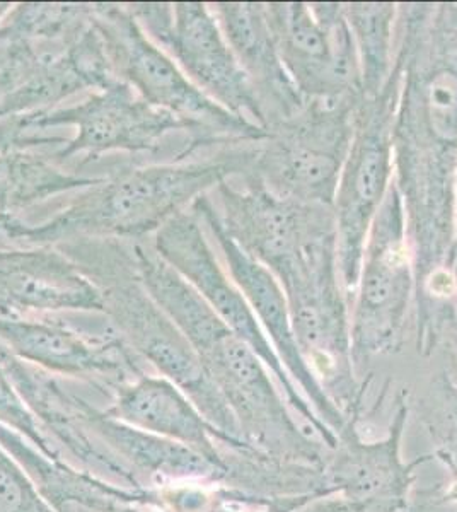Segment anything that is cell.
I'll list each match as a JSON object with an SVG mask.
<instances>
[{"instance_id":"6da1fadb","label":"cell","mask_w":457,"mask_h":512,"mask_svg":"<svg viewBox=\"0 0 457 512\" xmlns=\"http://www.w3.org/2000/svg\"><path fill=\"white\" fill-rule=\"evenodd\" d=\"M132 251L145 289L188 338L231 408L244 443L273 460L321 468L328 458L323 446L290 415L260 355L157 255L149 239L134 241Z\"/></svg>"},{"instance_id":"7a4b0ae2","label":"cell","mask_w":457,"mask_h":512,"mask_svg":"<svg viewBox=\"0 0 457 512\" xmlns=\"http://www.w3.org/2000/svg\"><path fill=\"white\" fill-rule=\"evenodd\" d=\"M93 282L118 337L139 359L169 379L224 437L226 446L248 453L238 422L188 338L145 289L130 241L77 238L55 246Z\"/></svg>"},{"instance_id":"3957f363","label":"cell","mask_w":457,"mask_h":512,"mask_svg":"<svg viewBox=\"0 0 457 512\" xmlns=\"http://www.w3.org/2000/svg\"><path fill=\"white\" fill-rule=\"evenodd\" d=\"M256 158L255 151H231L205 161L123 169L82 190L47 221L26 222L24 246H57L77 238H147L212 188L251 171Z\"/></svg>"},{"instance_id":"277c9868","label":"cell","mask_w":457,"mask_h":512,"mask_svg":"<svg viewBox=\"0 0 457 512\" xmlns=\"http://www.w3.org/2000/svg\"><path fill=\"white\" fill-rule=\"evenodd\" d=\"M118 81L140 98L188 123L200 146L219 139L261 140L265 128L232 115L200 89L162 48L145 35L127 4H93L91 14Z\"/></svg>"},{"instance_id":"5b68a950","label":"cell","mask_w":457,"mask_h":512,"mask_svg":"<svg viewBox=\"0 0 457 512\" xmlns=\"http://www.w3.org/2000/svg\"><path fill=\"white\" fill-rule=\"evenodd\" d=\"M145 35L174 60L205 96L261 127L265 108L236 59L209 4H127ZM265 128V127H261Z\"/></svg>"},{"instance_id":"8992f818","label":"cell","mask_w":457,"mask_h":512,"mask_svg":"<svg viewBox=\"0 0 457 512\" xmlns=\"http://www.w3.org/2000/svg\"><path fill=\"white\" fill-rule=\"evenodd\" d=\"M151 241L157 255L190 284L232 332L260 355L285 391L290 408L313 427L324 448L335 449L338 437L319 420L301 390L292 383L243 292L217 260L209 239L203 234L200 217L191 209L181 210L157 229Z\"/></svg>"},{"instance_id":"52a82bcc","label":"cell","mask_w":457,"mask_h":512,"mask_svg":"<svg viewBox=\"0 0 457 512\" xmlns=\"http://www.w3.org/2000/svg\"><path fill=\"white\" fill-rule=\"evenodd\" d=\"M28 127L35 132L76 128V135L55 152L58 164L77 156L96 159L108 152L156 151L171 132H188L193 146L202 147L188 123L149 105L123 81L111 82L74 105L31 113Z\"/></svg>"},{"instance_id":"ba28073f","label":"cell","mask_w":457,"mask_h":512,"mask_svg":"<svg viewBox=\"0 0 457 512\" xmlns=\"http://www.w3.org/2000/svg\"><path fill=\"white\" fill-rule=\"evenodd\" d=\"M359 286L350 340L353 364L362 366L396 345L410 297L405 214L396 188L389 187L372 221Z\"/></svg>"},{"instance_id":"9c48e42d","label":"cell","mask_w":457,"mask_h":512,"mask_svg":"<svg viewBox=\"0 0 457 512\" xmlns=\"http://www.w3.org/2000/svg\"><path fill=\"white\" fill-rule=\"evenodd\" d=\"M190 209L209 227L210 233L222 250L227 270L231 272L234 284L239 287V291L243 292L244 299L253 309L256 320L260 321L263 332L270 340L275 354L278 355L292 383L296 386L299 384L302 395L313 407L314 414L318 415L319 420L336 437L342 436L348 425L357 420L345 419V415L324 393L323 386L307 366L292 330L287 297L278 280L275 279V275L234 243V239L222 226L217 209L207 195L197 198Z\"/></svg>"},{"instance_id":"30bf717a","label":"cell","mask_w":457,"mask_h":512,"mask_svg":"<svg viewBox=\"0 0 457 512\" xmlns=\"http://www.w3.org/2000/svg\"><path fill=\"white\" fill-rule=\"evenodd\" d=\"M217 192L222 205V214H217L226 233L289 287L301 274L304 245L326 205L280 197L255 175L243 190L224 181Z\"/></svg>"},{"instance_id":"8fae6325","label":"cell","mask_w":457,"mask_h":512,"mask_svg":"<svg viewBox=\"0 0 457 512\" xmlns=\"http://www.w3.org/2000/svg\"><path fill=\"white\" fill-rule=\"evenodd\" d=\"M265 12L278 55L301 94L330 98L353 88L352 30L338 7L267 4Z\"/></svg>"},{"instance_id":"7c38bea8","label":"cell","mask_w":457,"mask_h":512,"mask_svg":"<svg viewBox=\"0 0 457 512\" xmlns=\"http://www.w3.org/2000/svg\"><path fill=\"white\" fill-rule=\"evenodd\" d=\"M386 103L377 105L365 120L336 192V253L348 291L359 286L369 229L389 190L393 127Z\"/></svg>"},{"instance_id":"4fadbf2b","label":"cell","mask_w":457,"mask_h":512,"mask_svg":"<svg viewBox=\"0 0 457 512\" xmlns=\"http://www.w3.org/2000/svg\"><path fill=\"white\" fill-rule=\"evenodd\" d=\"M103 313L101 294L55 246L0 250V316Z\"/></svg>"},{"instance_id":"5bb4252c","label":"cell","mask_w":457,"mask_h":512,"mask_svg":"<svg viewBox=\"0 0 457 512\" xmlns=\"http://www.w3.org/2000/svg\"><path fill=\"white\" fill-rule=\"evenodd\" d=\"M0 338L29 366L62 376H140L139 357L118 335L98 337L82 332L58 315L2 318Z\"/></svg>"},{"instance_id":"9a60e30c","label":"cell","mask_w":457,"mask_h":512,"mask_svg":"<svg viewBox=\"0 0 457 512\" xmlns=\"http://www.w3.org/2000/svg\"><path fill=\"white\" fill-rule=\"evenodd\" d=\"M406 420L408 407L401 403L388 436L376 443L360 439L357 422L348 425L321 468V497L340 495L353 501L406 502L417 466L429 460V456H422L405 463L401 458Z\"/></svg>"},{"instance_id":"2e32d148","label":"cell","mask_w":457,"mask_h":512,"mask_svg":"<svg viewBox=\"0 0 457 512\" xmlns=\"http://www.w3.org/2000/svg\"><path fill=\"white\" fill-rule=\"evenodd\" d=\"M0 446L18 461L52 512H144L139 506L154 502L147 492L115 487L72 470L6 425H0Z\"/></svg>"},{"instance_id":"e0dca14e","label":"cell","mask_w":457,"mask_h":512,"mask_svg":"<svg viewBox=\"0 0 457 512\" xmlns=\"http://www.w3.org/2000/svg\"><path fill=\"white\" fill-rule=\"evenodd\" d=\"M108 414L123 424L185 444L212 458H224L217 441L226 444L209 420L183 391L162 376L140 374L123 384Z\"/></svg>"},{"instance_id":"ac0fdd59","label":"cell","mask_w":457,"mask_h":512,"mask_svg":"<svg viewBox=\"0 0 457 512\" xmlns=\"http://www.w3.org/2000/svg\"><path fill=\"white\" fill-rule=\"evenodd\" d=\"M210 7L263 108L272 99L273 105L292 115L301 105V91L278 55L265 4L219 2Z\"/></svg>"},{"instance_id":"d6986e66","label":"cell","mask_w":457,"mask_h":512,"mask_svg":"<svg viewBox=\"0 0 457 512\" xmlns=\"http://www.w3.org/2000/svg\"><path fill=\"white\" fill-rule=\"evenodd\" d=\"M84 417L108 448L151 477L174 482L212 483L224 482L231 477V465L224 458H212L185 444L140 431L110 414L89 410Z\"/></svg>"},{"instance_id":"ffe728a7","label":"cell","mask_w":457,"mask_h":512,"mask_svg":"<svg viewBox=\"0 0 457 512\" xmlns=\"http://www.w3.org/2000/svg\"><path fill=\"white\" fill-rule=\"evenodd\" d=\"M277 142L268 151L258 152L253 175L280 197L301 204L330 205L340 183L342 152L338 147L324 146L316 134Z\"/></svg>"},{"instance_id":"44dd1931","label":"cell","mask_w":457,"mask_h":512,"mask_svg":"<svg viewBox=\"0 0 457 512\" xmlns=\"http://www.w3.org/2000/svg\"><path fill=\"white\" fill-rule=\"evenodd\" d=\"M105 176L79 175L31 149L0 152V217H18L19 210L69 192L96 187Z\"/></svg>"},{"instance_id":"7402d4cb","label":"cell","mask_w":457,"mask_h":512,"mask_svg":"<svg viewBox=\"0 0 457 512\" xmlns=\"http://www.w3.org/2000/svg\"><path fill=\"white\" fill-rule=\"evenodd\" d=\"M417 103L430 139L444 149H457V53L432 65Z\"/></svg>"},{"instance_id":"603a6c76","label":"cell","mask_w":457,"mask_h":512,"mask_svg":"<svg viewBox=\"0 0 457 512\" xmlns=\"http://www.w3.org/2000/svg\"><path fill=\"white\" fill-rule=\"evenodd\" d=\"M422 419L435 444L437 456L454 477L457 485V388L451 383L440 384L423 398Z\"/></svg>"},{"instance_id":"cb8c5ba5","label":"cell","mask_w":457,"mask_h":512,"mask_svg":"<svg viewBox=\"0 0 457 512\" xmlns=\"http://www.w3.org/2000/svg\"><path fill=\"white\" fill-rule=\"evenodd\" d=\"M391 6H353L352 26L364 41L365 82L377 88L386 67Z\"/></svg>"},{"instance_id":"d4e9b609","label":"cell","mask_w":457,"mask_h":512,"mask_svg":"<svg viewBox=\"0 0 457 512\" xmlns=\"http://www.w3.org/2000/svg\"><path fill=\"white\" fill-rule=\"evenodd\" d=\"M0 425H6L11 431L18 432L26 441L40 449L41 453L48 454L52 458H60L52 439L45 434L36 419V414L19 393L16 384L6 369L0 367Z\"/></svg>"},{"instance_id":"484cf974","label":"cell","mask_w":457,"mask_h":512,"mask_svg":"<svg viewBox=\"0 0 457 512\" xmlns=\"http://www.w3.org/2000/svg\"><path fill=\"white\" fill-rule=\"evenodd\" d=\"M0 512H52L18 461L0 446Z\"/></svg>"},{"instance_id":"4316f807","label":"cell","mask_w":457,"mask_h":512,"mask_svg":"<svg viewBox=\"0 0 457 512\" xmlns=\"http://www.w3.org/2000/svg\"><path fill=\"white\" fill-rule=\"evenodd\" d=\"M69 139L48 132H35L28 127V115L0 118V152L33 147L64 146Z\"/></svg>"},{"instance_id":"83f0119b","label":"cell","mask_w":457,"mask_h":512,"mask_svg":"<svg viewBox=\"0 0 457 512\" xmlns=\"http://www.w3.org/2000/svg\"><path fill=\"white\" fill-rule=\"evenodd\" d=\"M406 502L353 501L340 495H323L304 502L290 512H401Z\"/></svg>"},{"instance_id":"f1b7e54d","label":"cell","mask_w":457,"mask_h":512,"mask_svg":"<svg viewBox=\"0 0 457 512\" xmlns=\"http://www.w3.org/2000/svg\"><path fill=\"white\" fill-rule=\"evenodd\" d=\"M24 227L19 217H0V250L24 246Z\"/></svg>"},{"instance_id":"f546056e","label":"cell","mask_w":457,"mask_h":512,"mask_svg":"<svg viewBox=\"0 0 457 512\" xmlns=\"http://www.w3.org/2000/svg\"><path fill=\"white\" fill-rule=\"evenodd\" d=\"M16 79L11 72L0 70V99L6 98L7 94L12 93L16 89Z\"/></svg>"},{"instance_id":"4dcf8cb0","label":"cell","mask_w":457,"mask_h":512,"mask_svg":"<svg viewBox=\"0 0 457 512\" xmlns=\"http://www.w3.org/2000/svg\"><path fill=\"white\" fill-rule=\"evenodd\" d=\"M12 4L9 2H0V23L6 18L7 12L11 11Z\"/></svg>"}]
</instances>
